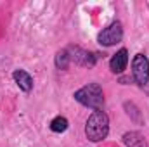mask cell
Masks as SVG:
<instances>
[{"label": "cell", "mask_w": 149, "mask_h": 147, "mask_svg": "<svg viewBox=\"0 0 149 147\" xmlns=\"http://www.w3.org/2000/svg\"><path fill=\"white\" fill-rule=\"evenodd\" d=\"M71 61H74L78 66L94 68L97 57H95V54H92V52H87V50H83V49H80V47H74L73 49V55H71Z\"/></svg>", "instance_id": "cell-6"}, {"label": "cell", "mask_w": 149, "mask_h": 147, "mask_svg": "<svg viewBox=\"0 0 149 147\" xmlns=\"http://www.w3.org/2000/svg\"><path fill=\"white\" fill-rule=\"evenodd\" d=\"M123 144L127 147H149L146 139L139 132H127L123 135Z\"/></svg>", "instance_id": "cell-8"}, {"label": "cell", "mask_w": 149, "mask_h": 147, "mask_svg": "<svg viewBox=\"0 0 149 147\" xmlns=\"http://www.w3.org/2000/svg\"><path fill=\"white\" fill-rule=\"evenodd\" d=\"M132 76L139 87L149 83V59L144 54H137L132 59Z\"/></svg>", "instance_id": "cell-3"}, {"label": "cell", "mask_w": 149, "mask_h": 147, "mask_svg": "<svg viewBox=\"0 0 149 147\" xmlns=\"http://www.w3.org/2000/svg\"><path fill=\"white\" fill-rule=\"evenodd\" d=\"M74 101L80 102L81 106L88 107L92 111H102L104 106V92L101 88L99 83H88L83 85L81 88H78L73 94Z\"/></svg>", "instance_id": "cell-2"}, {"label": "cell", "mask_w": 149, "mask_h": 147, "mask_svg": "<svg viewBox=\"0 0 149 147\" xmlns=\"http://www.w3.org/2000/svg\"><path fill=\"white\" fill-rule=\"evenodd\" d=\"M128 64V50L127 49H120L111 59H109V69L114 74H120L127 69Z\"/></svg>", "instance_id": "cell-5"}, {"label": "cell", "mask_w": 149, "mask_h": 147, "mask_svg": "<svg viewBox=\"0 0 149 147\" xmlns=\"http://www.w3.org/2000/svg\"><path fill=\"white\" fill-rule=\"evenodd\" d=\"M70 62H71V54H70L68 49L59 50V52L56 54V57H54V64H56V68L61 69V71L68 69V68H70Z\"/></svg>", "instance_id": "cell-9"}, {"label": "cell", "mask_w": 149, "mask_h": 147, "mask_svg": "<svg viewBox=\"0 0 149 147\" xmlns=\"http://www.w3.org/2000/svg\"><path fill=\"white\" fill-rule=\"evenodd\" d=\"M123 38V26L120 21H114L111 23L108 28H104L102 31H99L97 35V42L102 45V47H113L116 43H120Z\"/></svg>", "instance_id": "cell-4"}, {"label": "cell", "mask_w": 149, "mask_h": 147, "mask_svg": "<svg viewBox=\"0 0 149 147\" xmlns=\"http://www.w3.org/2000/svg\"><path fill=\"white\" fill-rule=\"evenodd\" d=\"M50 130L54 132V133H63V132H66L68 130V126H70V123H68V119L64 118V116H56L52 121H50Z\"/></svg>", "instance_id": "cell-10"}, {"label": "cell", "mask_w": 149, "mask_h": 147, "mask_svg": "<svg viewBox=\"0 0 149 147\" xmlns=\"http://www.w3.org/2000/svg\"><path fill=\"white\" fill-rule=\"evenodd\" d=\"M12 78H14L16 85L19 87V90H23L24 94H30V92H31V88H33V78H31V74L28 73V71H24V69H16V71L12 73Z\"/></svg>", "instance_id": "cell-7"}, {"label": "cell", "mask_w": 149, "mask_h": 147, "mask_svg": "<svg viewBox=\"0 0 149 147\" xmlns=\"http://www.w3.org/2000/svg\"><path fill=\"white\" fill-rule=\"evenodd\" d=\"M109 133V118L104 111H94L85 123V137L90 142H101Z\"/></svg>", "instance_id": "cell-1"}]
</instances>
